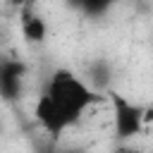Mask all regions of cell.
Returning <instances> with one entry per match:
<instances>
[{"mask_svg": "<svg viewBox=\"0 0 153 153\" xmlns=\"http://www.w3.org/2000/svg\"><path fill=\"white\" fill-rule=\"evenodd\" d=\"M22 33H24V38L31 41V43H41V41H45L48 29H45V22H43L41 17H26L24 24H22Z\"/></svg>", "mask_w": 153, "mask_h": 153, "instance_id": "5", "label": "cell"}, {"mask_svg": "<svg viewBox=\"0 0 153 153\" xmlns=\"http://www.w3.org/2000/svg\"><path fill=\"white\" fill-rule=\"evenodd\" d=\"M24 65L17 60H2L0 62V96L5 100H14L22 93L24 81Z\"/></svg>", "mask_w": 153, "mask_h": 153, "instance_id": "4", "label": "cell"}, {"mask_svg": "<svg viewBox=\"0 0 153 153\" xmlns=\"http://www.w3.org/2000/svg\"><path fill=\"white\" fill-rule=\"evenodd\" d=\"M14 2H22V0H14Z\"/></svg>", "mask_w": 153, "mask_h": 153, "instance_id": "7", "label": "cell"}, {"mask_svg": "<svg viewBox=\"0 0 153 153\" xmlns=\"http://www.w3.org/2000/svg\"><path fill=\"white\" fill-rule=\"evenodd\" d=\"M36 120L41 122V127L48 131V134H53V136H57V134H62L65 129H69L72 127V122L55 108V103L43 93L41 98H38V103H36Z\"/></svg>", "mask_w": 153, "mask_h": 153, "instance_id": "3", "label": "cell"}, {"mask_svg": "<svg viewBox=\"0 0 153 153\" xmlns=\"http://www.w3.org/2000/svg\"><path fill=\"white\" fill-rule=\"evenodd\" d=\"M148 115H151V110H146L143 105L131 103L120 93L112 96V131L120 141H127V139H134L136 134H141Z\"/></svg>", "mask_w": 153, "mask_h": 153, "instance_id": "2", "label": "cell"}, {"mask_svg": "<svg viewBox=\"0 0 153 153\" xmlns=\"http://www.w3.org/2000/svg\"><path fill=\"white\" fill-rule=\"evenodd\" d=\"M45 96L55 103V108L74 124L91 105L98 103V93L84 81L79 79L74 72L69 69H57L45 88Z\"/></svg>", "mask_w": 153, "mask_h": 153, "instance_id": "1", "label": "cell"}, {"mask_svg": "<svg viewBox=\"0 0 153 153\" xmlns=\"http://www.w3.org/2000/svg\"><path fill=\"white\" fill-rule=\"evenodd\" d=\"M86 14H103L110 5H112V0H74Z\"/></svg>", "mask_w": 153, "mask_h": 153, "instance_id": "6", "label": "cell"}]
</instances>
